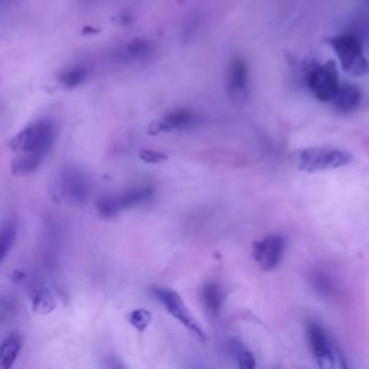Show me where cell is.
<instances>
[{
  "label": "cell",
  "mask_w": 369,
  "mask_h": 369,
  "mask_svg": "<svg viewBox=\"0 0 369 369\" xmlns=\"http://www.w3.org/2000/svg\"><path fill=\"white\" fill-rule=\"evenodd\" d=\"M139 157L146 162V163H152V164H156V163H162L167 159V156L164 153H160V152H156V150H140L139 153Z\"/></svg>",
  "instance_id": "obj_24"
},
{
  "label": "cell",
  "mask_w": 369,
  "mask_h": 369,
  "mask_svg": "<svg viewBox=\"0 0 369 369\" xmlns=\"http://www.w3.org/2000/svg\"><path fill=\"white\" fill-rule=\"evenodd\" d=\"M310 284L315 289L316 293H319L323 297L333 298L338 294V286L334 283L333 277L323 270H315L310 274Z\"/></svg>",
  "instance_id": "obj_17"
},
{
  "label": "cell",
  "mask_w": 369,
  "mask_h": 369,
  "mask_svg": "<svg viewBox=\"0 0 369 369\" xmlns=\"http://www.w3.org/2000/svg\"><path fill=\"white\" fill-rule=\"evenodd\" d=\"M106 369H128L126 365H123L120 361L117 359H110L106 363Z\"/></svg>",
  "instance_id": "obj_25"
},
{
  "label": "cell",
  "mask_w": 369,
  "mask_h": 369,
  "mask_svg": "<svg viewBox=\"0 0 369 369\" xmlns=\"http://www.w3.org/2000/svg\"><path fill=\"white\" fill-rule=\"evenodd\" d=\"M88 77V70L83 65H75L71 66L68 70H63L62 73L58 74V81L62 87L73 90L84 84V81Z\"/></svg>",
  "instance_id": "obj_18"
},
{
  "label": "cell",
  "mask_w": 369,
  "mask_h": 369,
  "mask_svg": "<svg viewBox=\"0 0 369 369\" xmlns=\"http://www.w3.org/2000/svg\"><path fill=\"white\" fill-rule=\"evenodd\" d=\"M200 298H202L207 312L212 317H218L225 303V293L222 286L218 282L205 283L200 289Z\"/></svg>",
  "instance_id": "obj_11"
},
{
  "label": "cell",
  "mask_w": 369,
  "mask_h": 369,
  "mask_svg": "<svg viewBox=\"0 0 369 369\" xmlns=\"http://www.w3.org/2000/svg\"><path fill=\"white\" fill-rule=\"evenodd\" d=\"M97 212L99 214V217L102 218H106V219H111L114 217H117L121 211L119 202H117V198L113 196V195H107V196H103L99 198L97 200Z\"/></svg>",
  "instance_id": "obj_20"
},
{
  "label": "cell",
  "mask_w": 369,
  "mask_h": 369,
  "mask_svg": "<svg viewBox=\"0 0 369 369\" xmlns=\"http://www.w3.org/2000/svg\"><path fill=\"white\" fill-rule=\"evenodd\" d=\"M286 248V240L282 236H267L262 240L254 243L253 257L258 267L264 272H272L279 267L283 260Z\"/></svg>",
  "instance_id": "obj_8"
},
{
  "label": "cell",
  "mask_w": 369,
  "mask_h": 369,
  "mask_svg": "<svg viewBox=\"0 0 369 369\" xmlns=\"http://www.w3.org/2000/svg\"><path fill=\"white\" fill-rule=\"evenodd\" d=\"M308 84L312 94L319 99V102L322 103L332 102L334 94H337L341 85L338 71L334 68L333 62H326L323 65L316 66V68L309 74Z\"/></svg>",
  "instance_id": "obj_6"
},
{
  "label": "cell",
  "mask_w": 369,
  "mask_h": 369,
  "mask_svg": "<svg viewBox=\"0 0 369 369\" xmlns=\"http://www.w3.org/2000/svg\"><path fill=\"white\" fill-rule=\"evenodd\" d=\"M362 98V92L356 85L342 84L339 85L337 94H334L332 103L338 111L341 113H351L358 109Z\"/></svg>",
  "instance_id": "obj_12"
},
{
  "label": "cell",
  "mask_w": 369,
  "mask_h": 369,
  "mask_svg": "<svg viewBox=\"0 0 369 369\" xmlns=\"http://www.w3.org/2000/svg\"><path fill=\"white\" fill-rule=\"evenodd\" d=\"M45 157L47 155L40 152L19 153L11 163V171L15 176H28L38 169Z\"/></svg>",
  "instance_id": "obj_14"
},
{
  "label": "cell",
  "mask_w": 369,
  "mask_h": 369,
  "mask_svg": "<svg viewBox=\"0 0 369 369\" xmlns=\"http://www.w3.org/2000/svg\"><path fill=\"white\" fill-rule=\"evenodd\" d=\"M153 315L147 309H134L128 315V323L138 332L143 333L152 323Z\"/></svg>",
  "instance_id": "obj_21"
},
{
  "label": "cell",
  "mask_w": 369,
  "mask_h": 369,
  "mask_svg": "<svg viewBox=\"0 0 369 369\" xmlns=\"http://www.w3.org/2000/svg\"><path fill=\"white\" fill-rule=\"evenodd\" d=\"M306 333L317 369L337 368V352H334V344L327 330L319 322L309 320L306 323Z\"/></svg>",
  "instance_id": "obj_5"
},
{
  "label": "cell",
  "mask_w": 369,
  "mask_h": 369,
  "mask_svg": "<svg viewBox=\"0 0 369 369\" xmlns=\"http://www.w3.org/2000/svg\"><path fill=\"white\" fill-rule=\"evenodd\" d=\"M58 189L62 198L75 205H84L90 196V186L85 176L74 166H66L61 171Z\"/></svg>",
  "instance_id": "obj_7"
},
{
  "label": "cell",
  "mask_w": 369,
  "mask_h": 369,
  "mask_svg": "<svg viewBox=\"0 0 369 369\" xmlns=\"http://www.w3.org/2000/svg\"><path fill=\"white\" fill-rule=\"evenodd\" d=\"M152 51V47L147 41L145 40H134L133 42H130L126 49L123 51V55L127 59H140L146 55H149Z\"/></svg>",
  "instance_id": "obj_22"
},
{
  "label": "cell",
  "mask_w": 369,
  "mask_h": 369,
  "mask_svg": "<svg viewBox=\"0 0 369 369\" xmlns=\"http://www.w3.org/2000/svg\"><path fill=\"white\" fill-rule=\"evenodd\" d=\"M152 294L157 298V301L166 309V312L175 320H178L188 332H190L196 339L202 342L207 341V333L204 327L200 326L198 319L190 313L179 293L167 287H153Z\"/></svg>",
  "instance_id": "obj_3"
},
{
  "label": "cell",
  "mask_w": 369,
  "mask_h": 369,
  "mask_svg": "<svg viewBox=\"0 0 369 369\" xmlns=\"http://www.w3.org/2000/svg\"><path fill=\"white\" fill-rule=\"evenodd\" d=\"M155 189L152 186H136V188H131L124 190L123 193L117 195V202L123 210H130L134 207H139L146 204L147 200H150L153 198Z\"/></svg>",
  "instance_id": "obj_15"
},
{
  "label": "cell",
  "mask_w": 369,
  "mask_h": 369,
  "mask_svg": "<svg viewBox=\"0 0 369 369\" xmlns=\"http://www.w3.org/2000/svg\"><path fill=\"white\" fill-rule=\"evenodd\" d=\"M228 97L236 103H243L248 97L250 73L246 61L240 56L232 58L225 75Z\"/></svg>",
  "instance_id": "obj_9"
},
{
  "label": "cell",
  "mask_w": 369,
  "mask_h": 369,
  "mask_svg": "<svg viewBox=\"0 0 369 369\" xmlns=\"http://www.w3.org/2000/svg\"><path fill=\"white\" fill-rule=\"evenodd\" d=\"M16 240V224L15 221H8L2 228H0V262L8 257L13 243Z\"/></svg>",
  "instance_id": "obj_19"
},
{
  "label": "cell",
  "mask_w": 369,
  "mask_h": 369,
  "mask_svg": "<svg viewBox=\"0 0 369 369\" xmlns=\"http://www.w3.org/2000/svg\"><path fill=\"white\" fill-rule=\"evenodd\" d=\"M192 121H193V113L188 110H176L155 121L149 130L152 134L162 133V131H172V130L185 128L190 126Z\"/></svg>",
  "instance_id": "obj_13"
},
{
  "label": "cell",
  "mask_w": 369,
  "mask_h": 369,
  "mask_svg": "<svg viewBox=\"0 0 369 369\" xmlns=\"http://www.w3.org/2000/svg\"><path fill=\"white\" fill-rule=\"evenodd\" d=\"M232 349H234V355H236V359L238 363V369H255L257 361L251 351L243 348L237 342H234Z\"/></svg>",
  "instance_id": "obj_23"
},
{
  "label": "cell",
  "mask_w": 369,
  "mask_h": 369,
  "mask_svg": "<svg viewBox=\"0 0 369 369\" xmlns=\"http://www.w3.org/2000/svg\"><path fill=\"white\" fill-rule=\"evenodd\" d=\"M329 44L337 52L342 68L348 74L362 77L369 73V62L363 54L362 44L353 35H349V33L337 35L329 40Z\"/></svg>",
  "instance_id": "obj_4"
},
{
  "label": "cell",
  "mask_w": 369,
  "mask_h": 369,
  "mask_svg": "<svg viewBox=\"0 0 369 369\" xmlns=\"http://www.w3.org/2000/svg\"><path fill=\"white\" fill-rule=\"evenodd\" d=\"M22 349L20 334L13 333L0 344V369H12Z\"/></svg>",
  "instance_id": "obj_16"
},
{
  "label": "cell",
  "mask_w": 369,
  "mask_h": 369,
  "mask_svg": "<svg viewBox=\"0 0 369 369\" xmlns=\"http://www.w3.org/2000/svg\"><path fill=\"white\" fill-rule=\"evenodd\" d=\"M30 306L33 313L47 316L55 312L58 308V300L51 289L44 284H37L30 289Z\"/></svg>",
  "instance_id": "obj_10"
},
{
  "label": "cell",
  "mask_w": 369,
  "mask_h": 369,
  "mask_svg": "<svg viewBox=\"0 0 369 369\" xmlns=\"http://www.w3.org/2000/svg\"><path fill=\"white\" fill-rule=\"evenodd\" d=\"M56 126L49 119L33 121L9 142V147L18 153L40 152L48 156L56 140Z\"/></svg>",
  "instance_id": "obj_1"
},
{
  "label": "cell",
  "mask_w": 369,
  "mask_h": 369,
  "mask_svg": "<svg viewBox=\"0 0 369 369\" xmlns=\"http://www.w3.org/2000/svg\"><path fill=\"white\" fill-rule=\"evenodd\" d=\"M293 156L297 169L309 174L338 169V167L346 166L353 160V156L349 152L334 147L303 149L296 152Z\"/></svg>",
  "instance_id": "obj_2"
}]
</instances>
